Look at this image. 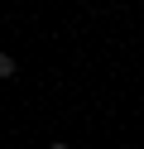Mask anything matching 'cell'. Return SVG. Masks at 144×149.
Wrapping results in <instances>:
<instances>
[{"instance_id": "1", "label": "cell", "mask_w": 144, "mask_h": 149, "mask_svg": "<svg viewBox=\"0 0 144 149\" xmlns=\"http://www.w3.org/2000/svg\"><path fill=\"white\" fill-rule=\"evenodd\" d=\"M0 77H15V58L10 53H0Z\"/></svg>"}, {"instance_id": "2", "label": "cell", "mask_w": 144, "mask_h": 149, "mask_svg": "<svg viewBox=\"0 0 144 149\" xmlns=\"http://www.w3.org/2000/svg\"><path fill=\"white\" fill-rule=\"evenodd\" d=\"M48 149H67V144H48Z\"/></svg>"}]
</instances>
